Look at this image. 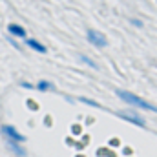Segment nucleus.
<instances>
[{"label":"nucleus","instance_id":"nucleus-6","mask_svg":"<svg viewBox=\"0 0 157 157\" xmlns=\"http://www.w3.org/2000/svg\"><path fill=\"white\" fill-rule=\"evenodd\" d=\"M26 44H28V48H31V49L37 51V53H46V51H48V48H46L44 44H40L37 39H26Z\"/></svg>","mask_w":157,"mask_h":157},{"label":"nucleus","instance_id":"nucleus-2","mask_svg":"<svg viewBox=\"0 0 157 157\" xmlns=\"http://www.w3.org/2000/svg\"><path fill=\"white\" fill-rule=\"evenodd\" d=\"M2 135L7 139V141H13V143H24L26 137L13 126V124H4L2 126Z\"/></svg>","mask_w":157,"mask_h":157},{"label":"nucleus","instance_id":"nucleus-12","mask_svg":"<svg viewBox=\"0 0 157 157\" xmlns=\"http://www.w3.org/2000/svg\"><path fill=\"white\" fill-rule=\"evenodd\" d=\"M20 86H22V88H26V90H35V86H33V84H29V82H20Z\"/></svg>","mask_w":157,"mask_h":157},{"label":"nucleus","instance_id":"nucleus-11","mask_svg":"<svg viewBox=\"0 0 157 157\" xmlns=\"http://www.w3.org/2000/svg\"><path fill=\"white\" fill-rule=\"evenodd\" d=\"M130 24H133L135 28H143V20H139V18H130Z\"/></svg>","mask_w":157,"mask_h":157},{"label":"nucleus","instance_id":"nucleus-9","mask_svg":"<svg viewBox=\"0 0 157 157\" xmlns=\"http://www.w3.org/2000/svg\"><path fill=\"white\" fill-rule=\"evenodd\" d=\"M80 60H82L84 64H88L90 68H93V70H97V62H95V60H91L90 57H86V55H80Z\"/></svg>","mask_w":157,"mask_h":157},{"label":"nucleus","instance_id":"nucleus-8","mask_svg":"<svg viewBox=\"0 0 157 157\" xmlns=\"http://www.w3.org/2000/svg\"><path fill=\"white\" fill-rule=\"evenodd\" d=\"M51 88H53V84H51L49 80H39L37 86H35V90H39V91H48V90H51Z\"/></svg>","mask_w":157,"mask_h":157},{"label":"nucleus","instance_id":"nucleus-5","mask_svg":"<svg viewBox=\"0 0 157 157\" xmlns=\"http://www.w3.org/2000/svg\"><path fill=\"white\" fill-rule=\"evenodd\" d=\"M7 31H9V35H13V37H17V39H26V29L20 26V24H9L7 26Z\"/></svg>","mask_w":157,"mask_h":157},{"label":"nucleus","instance_id":"nucleus-4","mask_svg":"<svg viewBox=\"0 0 157 157\" xmlns=\"http://www.w3.org/2000/svg\"><path fill=\"white\" fill-rule=\"evenodd\" d=\"M119 117L124 119V121H128V122H132V124H135V126H141V128H144V126H146V121L141 117V115L133 113V112H121V113H119Z\"/></svg>","mask_w":157,"mask_h":157},{"label":"nucleus","instance_id":"nucleus-1","mask_svg":"<svg viewBox=\"0 0 157 157\" xmlns=\"http://www.w3.org/2000/svg\"><path fill=\"white\" fill-rule=\"evenodd\" d=\"M117 97L121 99V101L128 102L130 106H135V108H139V110H146V112H154V113H157V106H154L152 102H148V101H144V99H141L139 95H135V93H132V91L117 90Z\"/></svg>","mask_w":157,"mask_h":157},{"label":"nucleus","instance_id":"nucleus-7","mask_svg":"<svg viewBox=\"0 0 157 157\" xmlns=\"http://www.w3.org/2000/svg\"><path fill=\"white\" fill-rule=\"evenodd\" d=\"M7 148L15 154V155H18V157H24L26 155V150L20 146V143H13V141H7Z\"/></svg>","mask_w":157,"mask_h":157},{"label":"nucleus","instance_id":"nucleus-10","mask_svg":"<svg viewBox=\"0 0 157 157\" xmlns=\"http://www.w3.org/2000/svg\"><path fill=\"white\" fill-rule=\"evenodd\" d=\"M78 101H80V102H84V104H88V106H93V108H99V102H95L93 99H86V97H78Z\"/></svg>","mask_w":157,"mask_h":157},{"label":"nucleus","instance_id":"nucleus-3","mask_svg":"<svg viewBox=\"0 0 157 157\" xmlns=\"http://www.w3.org/2000/svg\"><path fill=\"white\" fill-rule=\"evenodd\" d=\"M86 39L90 44H93L95 48H106L108 46V40L102 33H99L97 29H86Z\"/></svg>","mask_w":157,"mask_h":157}]
</instances>
